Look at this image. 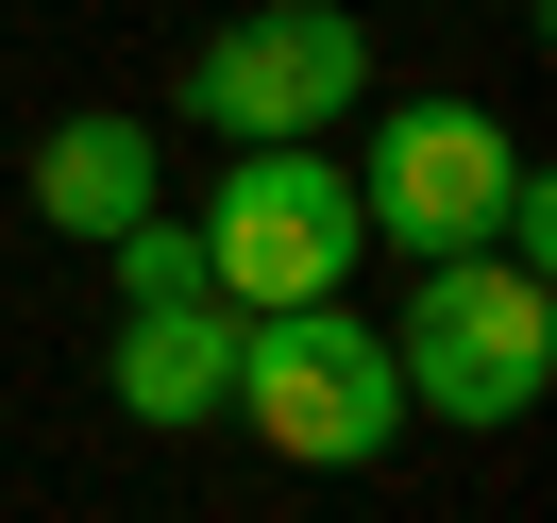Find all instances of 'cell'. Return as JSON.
Segmentation results:
<instances>
[{
  "instance_id": "6da1fadb",
  "label": "cell",
  "mask_w": 557,
  "mask_h": 523,
  "mask_svg": "<svg viewBox=\"0 0 557 523\" xmlns=\"http://www.w3.org/2000/svg\"><path fill=\"white\" fill-rule=\"evenodd\" d=\"M388 372H406V422L507 439V422L557 388V304H541V271H507V253H440V271L406 287V321H388Z\"/></svg>"
},
{
  "instance_id": "7a4b0ae2",
  "label": "cell",
  "mask_w": 557,
  "mask_h": 523,
  "mask_svg": "<svg viewBox=\"0 0 557 523\" xmlns=\"http://www.w3.org/2000/svg\"><path fill=\"white\" fill-rule=\"evenodd\" d=\"M372 253L355 220V170L321 136H271V152H220V203H203V287L237 321H287V304H338V271Z\"/></svg>"
},
{
  "instance_id": "3957f363",
  "label": "cell",
  "mask_w": 557,
  "mask_h": 523,
  "mask_svg": "<svg viewBox=\"0 0 557 523\" xmlns=\"http://www.w3.org/2000/svg\"><path fill=\"white\" fill-rule=\"evenodd\" d=\"M237 422L305 473H372L406 439V372H388V321L355 304H287V321H237Z\"/></svg>"
},
{
  "instance_id": "277c9868",
  "label": "cell",
  "mask_w": 557,
  "mask_h": 523,
  "mask_svg": "<svg viewBox=\"0 0 557 523\" xmlns=\"http://www.w3.org/2000/svg\"><path fill=\"white\" fill-rule=\"evenodd\" d=\"M507 186H523V136L490 102H388L372 136H355V220H372L406 271L490 253V237H507Z\"/></svg>"
},
{
  "instance_id": "5b68a950",
  "label": "cell",
  "mask_w": 557,
  "mask_h": 523,
  "mask_svg": "<svg viewBox=\"0 0 557 523\" xmlns=\"http://www.w3.org/2000/svg\"><path fill=\"white\" fill-rule=\"evenodd\" d=\"M372 102V35H355L338 0H253V17H220L203 51H186V119L237 152L271 136H338V119Z\"/></svg>"
},
{
  "instance_id": "8992f818",
  "label": "cell",
  "mask_w": 557,
  "mask_h": 523,
  "mask_svg": "<svg viewBox=\"0 0 557 523\" xmlns=\"http://www.w3.org/2000/svg\"><path fill=\"white\" fill-rule=\"evenodd\" d=\"M119 422L186 439V422H237V304L186 287V304H119Z\"/></svg>"
},
{
  "instance_id": "52a82bcc",
  "label": "cell",
  "mask_w": 557,
  "mask_h": 523,
  "mask_svg": "<svg viewBox=\"0 0 557 523\" xmlns=\"http://www.w3.org/2000/svg\"><path fill=\"white\" fill-rule=\"evenodd\" d=\"M35 220H51V237L152 220V119H51V136H35Z\"/></svg>"
},
{
  "instance_id": "ba28073f",
  "label": "cell",
  "mask_w": 557,
  "mask_h": 523,
  "mask_svg": "<svg viewBox=\"0 0 557 523\" xmlns=\"http://www.w3.org/2000/svg\"><path fill=\"white\" fill-rule=\"evenodd\" d=\"M119 304H186V287H203V237H186V220H119Z\"/></svg>"
}]
</instances>
